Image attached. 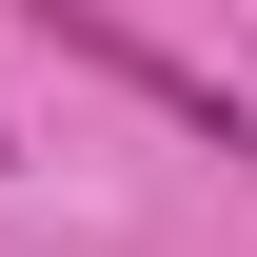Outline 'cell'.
I'll use <instances>...</instances> for the list:
<instances>
[{
    "mask_svg": "<svg viewBox=\"0 0 257 257\" xmlns=\"http://www.w3.org/2000/svg\"><path fill=\"white\" fill-rule=\"evenodd\" d=\"M20 20H40V40H60V60H99V79H119V99H139V119H178V139H198V159H257V99H237L218 60H178V40H139V20H119V0H20Z\"/></svg>",
    "mask_w": 257,
    "mask_h": 257,
    "instance_id": "1",
    "label": "cell"
}]
</instances>
